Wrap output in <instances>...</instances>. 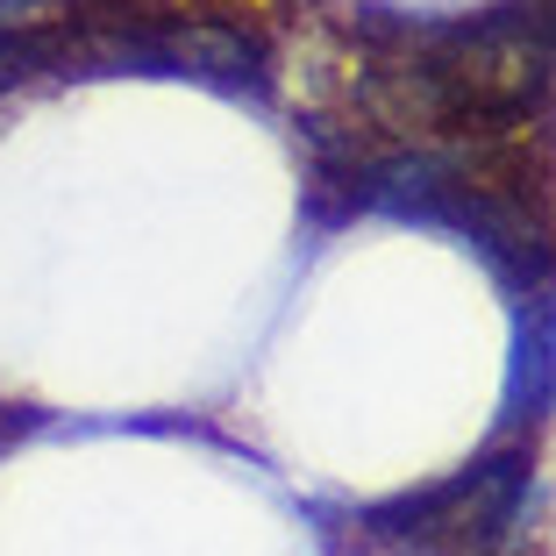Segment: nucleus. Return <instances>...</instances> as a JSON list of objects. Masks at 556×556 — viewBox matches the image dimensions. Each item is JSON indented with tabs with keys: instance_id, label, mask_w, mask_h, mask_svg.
<instances>
[{
	"instance_id": "nucleus-1",
	"label": "nucleus",
	"mask_w": 556,
	"mask_h": 556,
	"mask_svg": "<svg viewBox=\"0 0 556 556\" xmlns=\"http://www.w3.org/2000/svg\"><path fill=\"white\" fill-rule=\"evenodd\" d=\"M371 214L457 236L514 293V307L556 293V150L549 129L500 143L371 150Z\"/></svg>"
},
{
	"instance_id": "nucleus-2",
	"label": "nucleus",
	"mask_w": 556,
	"mask_h": 556,
	"mask_svg": "<svg viewBox=\"0 0 556 556\" xmlns=\"http://www.w3.org/2000/svg\"><path fill=\"white\" fill-rule=\"evenodd\" d=\"M528 485H535V450L528 442H492L464 471L364 507L357 542L386 556H500L521 535Z\"/></svg>"
},
{
	"instance_id": "nucleus-3",
	"label": "nucleus",
	"mask_w": 556,
	"mask_h": 556,
	"mask_svg": "<svg viewBox=\"0 0 556 556\" xmlns=\"http://www.w3.org/2000/svg\"><path fill=\"white\" fill-rule=\"evenodd\" d=\"M556 414V293L521 300V328H514L507 357V393H500V428L507 435H535Z\"/></svg>"
},
{
	"instance_id": "nucleus-4",
	"label": "nucleus",
	"mask_w": 556,
	"mask_h": 556,
	"mask_svg": "<svg viewBox=\"0 0 556 556\" xmlns=\"http://www.w3.org/2000/svg\"><path fill=\"white\" fill-rule=\"evenodd\" d=\"M29 428H36V414H29V407H0V450H8L15 435H29Z\"/></svg>"
}]
</instances>
